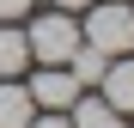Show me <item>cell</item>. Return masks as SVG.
<instances>
[{
  "label": "cell",
  "instance_id": "1",
  "mask_svg": "<svg viewBox=\"0 0 134 128\" xmlns=\"http://www.w3.org/2000/svg\"><path fill=\"white\" fill-rule=\"evenodd\" d=\"M85 43L104 55H128L134 49V6L128 0H92V18H85Z\"/></svg>",
  "mask_w": 134,
  "mask_h": 128
},
{
  "label": "cell",
  "instance_id": "2",
  "mask_svg": "<svg viewBox=\"0 0 134 128\" xmlns=\"http://www.w3.org/2000/svg\"><path fill=\"white\" fill-rule=\"evenodd\" d=\"M25 43H31V61H49V67H67V55H73L79 49V25H73V18H67L61 6L49 12V18H37V25L25 31Z\"/></svg>",
  "mask_w": 134,
  "mask_h": 128
},
{
  "label": "cell",
  "instance_id": "3",
  "mask_svg": "<svg viewBox=\"0 0 134 128\" xmlns=\"http://www.w3.org/2000/svg\"><path fill=\"white\" fill-rule=\"evenodd\" d=\"M25 92H31V104H49V110H67V104L79 98V79L67 73V67H49V73H37V79L25 85Z\"/></svg>",
  "mask_w": 134,
  "mask_h": 128
},
{
  "label": "cell",
  "instance_id": "4",
  "mask_svg": "<svg viewBox=\"0 0 134 128\" xmlns=\"http://www.w3.org/2000/svg\"><path fill=\"white\" fill-rule=\"evenodd\" d=\"M104 104H116L122 116H134V61H116V67H104Z\"/></svg>",
  "mask_w": 134,
  "mask_h": 128
},
{
  "label": "cell",
  "instance_id": "5",
  "mask_svg": "<svg viewBox=\"0 0 134 128\" xmlns=\"http://www.w3.org/2000/svg\"><path fill=\"white\" fill-rule=\"evenodd\" d=\"M31 116H37L31 92L12 85V79H0V128H31Z\"/></svg>",
  "mask_w": 134,
  "mask_h": 128
},
{
  "label": "cell",
  "instance_id": "6",
  "mask_svg": "<svg viewBox=\"0 0 134 128\" xmlns=\"http://www.w3.org/2000/svg\"><path fill=\"white\" fill-rule=\"evenodd\" d=\"M73 128H122V110L104 98H73Z\"/></svg>",
  "mask_w": 134,
  "mask_h": 128
},
{
  "label": "cell",
  "instance_id": "7",
  "mask_svg": "<svg viewBox=\"0 0 134 128\" xmlns=\"http://www.w3.org/2000/svg\"><path fill=\"white\" fill-rule=\"evenodd\" d=\"M25 61H31V43L18 37L12 25H0V79H12V73H25Z\"/></svg>",
  "mask_w": 134,
  "mask_h": 128
},
{
  "label": "cell",
  "instance_id": "8",
  "mask_svg": "<svg viewBox=\"0 0 134 128\" xmlns=\"http://www.w3.org/2000/svg\"><path fill=\"white\" fill-rule=\"evenodd\" d=\"M67 73H73L79 85H98V79H104V49H92V43H79V49L67 55Z\"/></svg>",
  "mask_w": 134,
  "mask_h": 128
},
{
  "label": "cell",
  "instance_id": "9",
  "mask_svg": "<svg viewBox=\"0 0 134 128\" xmlns=\"http://www.w3.org/2000/svg\"><path fill=\"white\" fill-rule=\"evenodd\" d=\"M31 12V0H0V25H12V18H25Z\"/></svg>",
  "mask_w": 134,
  "mask_h": 128
},
{
  "label": "cell",
  "instance_id": "10",
  "mask_svg": "<svg viewBox=\"0 0 134 128\" xmlns=\"http://www.w3.org/2000/svg\"><path fill=\"white\" fill-rule=\"evenodd\" d=\"M31 128H73V122H61V116H43V122H37V116H31Z\"/></svg>",
  "mask_w": 134,
  "mask_h": 128
},
{
  "label": "cell",
  "instance_id": "11",
  "mask_svg": "<svg viewBox=\"0 0 134 128\" xmlns=\"http://www.w3.org/2000/svg\"><path fill=\"white\" fill-rule=\"evenodd\" d=\"M49 6H61V12H67V6H92V0H49Z\"/></svg>",
  "mask_w": 134,
  "mask_h": 128
}]
</instances>
